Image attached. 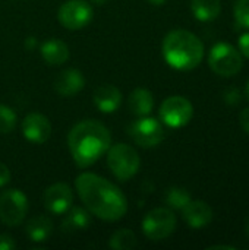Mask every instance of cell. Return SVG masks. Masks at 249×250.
I'll return each instance as SVG.
<instances>
[{
  "label": "cell",
  "instance_id": "d4e9b609",
  "mask_svg": "<svg viewBox=\"0 0 249 250\" xmlns=\"http://www.w3.org/2000/svg\"><path fill=\"white\" fill-rule=\"evenodd\" d=\"M223 98H225V103L227 105H236L241 101V92L236 88H229V89L225 91Z\"/></svg>",
  "mask_w": 249,
  "mask_h": 250
},
{
  "label": "cell",
  "instance_id": "3957f363",
  "mask_svg": "<svg viewBox=\"0 0 249 250\" xmlns=\"http://www.w3.org/2000/svg\"><path fill=\"white\" fill-rule=\"evenodd\" d=\"M163 57L167 64L176 70H192L204 57L203 41L186 29L170 31L161 44Z\"/></svg>",
  "mask_w": 249,
  "mask_h": 250
},
{
  "label": "cell",
  "instance_id": "4316f807",
  "mask_svg": "<svg viewBox=\"0 0 249 250\" xmlns=\"http://www.w3.org/2000/svg\"><path fill=\"white\" fill-rule=\"evenodd\" d=\"M239 51L249 59V32H245L239 38Z\"/></svg>",
  "mask_w": 249,
  "mask_h": 250
},
{
  "label": "cell",
  "instance_id": "7c38bea8",
  "mask_svg": "<svg viewBox=\"0 0 249 250\" xmlns=\"http://www.w3.org/2000/svg\"><path fill=\"white\" fill-rule=\"evenodd\" d=\"M22 135L32 144H44L51 135L50 120L41 113H29L22 120Z\"/></svg>",
  "mask_w": 249,
  "mask_h": 250
},
{
  "label": "cell",
  "instance_id": "4fadbf2b",
  "mask_svg": "<svg viewBox=\"0 0 249 250\" xmlns=\"http://www.w3.org/2000/svg\"><path fill=\"white\" fill-rule=\"evenodd\" d=\"M183 220L191 229L200 230L208 226L213 220V209L204 201H191L183 209Z\"/></svg>",
  "mask_w": 249,
  "mask_h": 250
},
{
  "label": "cell",
  "instance_id": "8992f818",
  "mask_svg": "<svg viewBox=\"0 0 249 250\" xmlns=\"http://www.w3.org/2000/svg\"><path fill=\"white\" fill-rule=\"evenodd\" d=\"M176 229V215L169 208H156L142 220V231L147 239L160 242L167 239Z\"/></svg>",
  "mask_w": 249,
  "mask_h": 250
},
{
  "label": "cell",
  "instance_id": "ffe728a7",
  "mask_svg": "<svg viewBox=\"0 0 249 250\" xmlns=\"http://www.w3.org/2000/svg\"><path fill=\"white\" fill-rule=\"evenodd\" d=\"M191 10L194 16L201 22H211L217 19L222 12L220 0H192Z\"/></svg>",
  "mask_w": 249,
  "mask_h": 250
},
{
  "label": "cell",
  "instance_id": "ac0fdd59",
  "mask_svg": "<svg viewBox=\"0 0 249 250\" xmlns=\"http://www.w3.org/2000/svg\"><path fill=\"white\" fill-rule=\"evenodd\" d=\"M90 224H91L90 211H88L87 208L73 207V205H72V207L66 211V217H65V220H63L62 230H63V231L73 233V231H79V230L88 229Z\"/></svg>",
  "mask_w": 249,
  "mask_h": 250
},
{
  "label": "cell",
  "instance_id": "d6986e66",
  "mask_svg": "<svg viewBox=\"0 0 249 250\" xmlns=\"http://www.w3.org/2000/svg\"><path fill=\"white\" fill-rule=\"evenodd\" d=\"M51 231H53V221L45 215H38L31 218L25 227L26 236L34 243L45 242L51 236Z\"/></svg>",
  "mask_w": 249,
  "mask_h": 250
},
{
  "label": "cell",
  "instance_id": "2e32d148",
  "mask_svg": "<svg viewBox=\"0 0 249 250\" xmlns=\"http://www.w3.org/2000/svg\"><path fill=\"white\" fill-rule=\"evenodd\" d=\"M41 56L45 63L51 66H60L69 59V47L59 38H50L41 44Z\"/></svg>",
  "mask_w": 249,
  "mask_h": 250
},
{
  "label": "cell",
  "instance_id": "7a4b0ae2",
  "mask_svg": "<svg viewBox=\"0 0 249 250\" xmlns=\"http://www.w3.org/2000/svg\"><path fill=\"white\" fill-rule=\"evenodd\" d=\"M112 145L109 129L98 120H82L68 135L69 152L79 168H87L107 154Z\"/></svg>",
  "mask_w": 249,
  "mask_h": 250
},
{
  "label": "cell",
  "instance_id": "484cf974",
  "mask_svg": "<svg viewBox=\"0 0 249 250\" xmlns=\"http://www.w3.org/2000/svg\"><path fill=\"white\" fill-rule=\"evenodd\" d=\"M15 248H16V243L12 236L0 234V250H13Z\"/></svg>",
  "mask_w": 249,
  "mask_h": 250
},
{
  "label": "cell",
  "instance_id": "7402d4cb",
  "mask_svg": "<svg viewBox=\"0 0 249 250\" xmlns=\"http://www.w3.org/2000/svg\"><path fill=\"white\" fill-rule=\"evenodd\" d=\"M191 195L183 188H170L166 193V202L173 209H183L191 202Z\"/></svg>",
  "mask_w": 249,
  "mask_h": 250
},
{
  "label": "cell",
  "instance_id": "9c48e42d",
  "mask_svg": "<svg viewBox=\"0 0 249 250\" xmlns=\"http://www.w3.org/2000/svg\"><path fill=\"white\" fill-rule=\"evenodd\" d=\"M28 212V198L19 189H9L0 195V221L7 227L19 226Z\"/></svg>",
  "mask_w": 249,
  "mask_h": 250
},
{
  "label": "cell",
  "instance_id": "f1b7e54d",
  "mask_svg": "<svg viewBox=\"0 0 249 250\" xmlns=\"http://www.w3.org/2000/svg\"><path fill=\"white\" fill-rule=\"evenodd\" d=\"M239 120H241V126H242V129H244V130H245V132L249 135V107L248 108H245V110L241 113Z\"/></svg>",
  "mask_w": 249,
  "mask_h": 250
},
{
  "label": "cell",
  "instance_id": "52a82bcc",
  "mask_svg": "<svg viewBox=\"0 0 249 250\" xmlns=\"http://www.w3.org/2000/svg\"><path fill=\"white\" fill-rule=\"evenodd\" d=\"M158 113L161 122L166 126L172 129H179L191 122L194 116V107L188 98L182 95H172L161 103Z\"/></svg>",
  "mask_w": 249,
  "mask_h": 250
},
{
  "label": "cell",
  "instance_id": "ba28073f",
  "mask_svg": "<svg viewBox=\"0 0 249 250\" xmlns=\"http://www.w3.org/2000/svg\"><path fill=\"white\" fill-rule=\"evenodd\" d=\"M128 135L136 145L142 148H154L163 142L164 127L157 119L142 116L128 126Z\"/></svg>",
  "mask_w": 249,
  "mask_h": 250
},
{
  "label": "cell",
  "instance_id": "4dcf8cb0",
  "mask_svg": "<svg viewBox=\"0 0 249 250\" xmlns=\"http://www.w3.org/2000/svg\"><path fill=\"white\" fill-rule=\"evenodd\" d=\"M150 3H153V4H156V6H161L163 3H166V0H148Z\"/></svg>",
  "mask_w": 249,
  "mask_h": 250
},
{
  "label": "cell",
  "instance_id": "5b68a950",
  "mask_svg": "<svg viewBox=\"0 0 249 250\" xmlns=\"http://www.w3.org/2000/svg\"><path fill=\"white\" fill-rule=\"evenodd\" d=\"M208 64L214 73L223 78L235 76L244 66L241 51L227 42H219L210 50Z\"/></svg>",
  "mask_w": 249,
  "mask_h": 250
},
{
  "label": "cell",
  "instance_id": "f546056e",
  "mask_svg": "<svg viewBox=\"0 0 249 250\" xmlns=\"http://www.w3.org/2000/svg\"><path fill=\"white\" fill-rule=\"evenodd\" d=\"M220 249H225V250H236L235 246H229V245H214V246H210L208 250H220Z\"/></svg>",
  "mask_w": 249,
  "mask_h": 250
},
{
  "label": "cell",
  "instance_id": "e0dca14e",
  "mask_svg": "<svg viewBox=\"0 0 249 250\" xmlns=\"http://www.w3.org/2000/svg\"><path fill=\"white\" fill-rule=\"evenodd\" d=\"M128 107H129L131 113L138 116V117L148 116L154 108V97H153L151 91H148L145 88L134 89L129 94Z\"/></svg>",
  "mask_w": 249,
  "mask_h": 250
},
{
  "label": "cell",
  "instance_id": "5bb4252c",
  "mask_svg": "<svg viewBox=\"0 0 249 250\" xmlns=\"http://www.w3.org/2000/svg\"><path fill=\"white\" fill-rule=\"evenodd\" d=\"M85 86V78L78 69H66L63 70L54 81V89L57 94L63 97H72L81 92Z\"/></svg>",
  "mask_w": 249,
  "mask_h": 250
},
{
  "label": "cell",
  "instance_id": "6da1fadb",
  "mask_svg": "<svg viewBox=\"0 0 249 250\" xmlns=\"http://www.w3.org/2000/svg\"><path fill=\"white\" fill-rule=\"evenodd\" d=\"M75 188L90 214L103 221H119L128 212V201L122 190L98 174H79Z\"/></svg>",
  "mask_w": 249,
  "mask_h": 250
},
{
  "label": "cell",
  "instance_id": "30bf717a",
  "mask_svg": "<svg viewBox=\"0 0 249 250\" xmlns=\"http://www.w3.org/2000/svg\"><path fill=\"white\" fill-rule=\"evenodd\" d=\"M94 16L92 6L85 0H68L57 12L59 22L70 31H78L85 28Z\"/></svg>",
  "mask_w": 249,
  "mask_h": 250
},
{
  "label": "cell",
  "instance_id": "44dd1931",
  "mask_svg": "<svg viewBox=\"0 0 249 250\" xmlns=\"http://www.w3.org/2000/svg\"><path fill=\"white\" fill-rule=\"evenodd\" d=\"M109 245L113 250H132L136 246V236L129 229H120L113 233Z\"/></svg>",
  "mask_w": 249,
  "mask_h": 250
},
{
  "label": "cell",
  "instance_id": "9a60e30c",
  "mask_svg": "<svg viewBox=\"0 0 249 250\" xmlns=\"http://www.w3.org/2000/svg\"><path fill=\"white\" fill-rule=\"evenodd\" d=\"M94 104L101 113H114L122 104V92L114 85H101L94 92Z\"/></svg>",
  "mask_w": 249,
  "mask_h": 250
},
{
  "label": "cell",
  "instance_id": "603a6c76",
  "mask_svg": "<svg viewBox=\"0 0 249 250\" xmlns=\"http://www.w3.org/2000/svg\"><path fill=\"white\" fill-rule=\"evenodd\" d=\"M16 113L10 107L0 104V135L10 133L16 126Z\"/></svg>",
  "mask_w": 249,
  "mask_h": 250
},
{
  "label": "cell",
  "instance_id": "277c9868",
  "mask_svg": "<svg viewBox=\"0 0 249 250\" xmlns=\"http://www.w3.org/2000/svg\"><path fill=\"white\" fill-rule=\"evenodd\" d=\"M107 166L117 180L126 182L138 173L141 160L134 146L128 144H116L110 145L107 151Z\"/></svg>",
  "mask_w": 249,
  "mask_h": 250
},
{
  "label": "cell",
  "instance_id": "8fae6325",
  "mask_svg": "<svg viewBox=\"0 0 249 250\" xmlns=\"http://www.w3.org/2000/svg\"><path fill=\"white\" fill-rule=\"evenodd\" d=\"M43 201L48 212H51L53 215H63L73 204V193L69 185L54 183L45 189Z\"/></svg>",
  "mask_w": 249,
  "mask_h": 250
},
{
  "label": "cell",
  "instance_id": "cb8c5ba5",
  "mask_svg": "<svg viewBox=\"0 0 249 250\" xmlns=\"http://www.w3.org/2000/svg\"><path fill=\"white\" fill-rule=\"evenodd\" d=\"M235 19L241 28H249V0H236Z\"/></svg>",
  "mask_w": 249,
  "mask_h": 250
},
{
  "label": "cell",
  "instance_id": "83f0119b",
  "mask_svg": "<svg viewBox=\"0 0 249 250\" xmlns=\"http://www.w3.org/2000/svg\"><path fill=\"white\" fill-rule=\"evenodd\" d=\"M10 182V170L6 164L0 163V188L6 186Z\"/></svg>",
  "mask_w": 249,
  "mask_h": 250
},
{
  "label": "cell",
  "instance_id": "1f68e13d",
  "mask_svg": "<svg viewBox=\"0 0 249 250\" xmlns=\"http://www.w3.org/2000/svg\"><path fill=\"white\" fill-rule=\"evenodd\" d=\"M245 234H247V237L249 239V217L248 220H247V223H245Z\"/></svg>",
  "mask_w": 249,
  "mask_h": 250
},
{
  "label": "cell",
  "instance_id": "836d02e7",
  "mask_svg": "<svg viewBox=\"0 0 249 250\" xmlns=\"http://www.w3.org/2000/svg\"><path fill=\"white\" fill-rule=\"evenodd\" d=\"M94 3H97V4H101V3H104L106 0H92Z\"/></svg>",
  "mask_w": 249,
  "mask_h": 250
},
{
  "label": "cell",
  "instance_id": "d6a6232c",
  "mask_svg": "<svg viewBox=\"0 0 249 250\" xmlns=\"http://www.w3.org/2000/svg\"><path fill=\"white\" fill-rule=\"evenodd\" d=\"M245 95H247V98H248L249 101V81L248 83H247V86H245Z\"/></svg>",
  "mask_w": 249,
  "mask_h": 250
}]
</instances>
